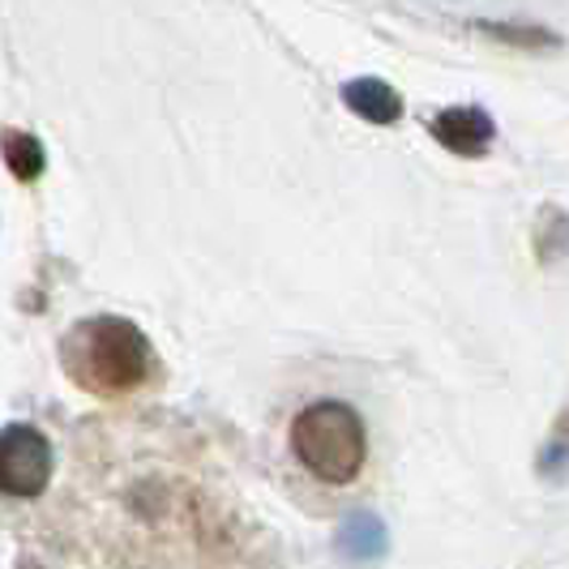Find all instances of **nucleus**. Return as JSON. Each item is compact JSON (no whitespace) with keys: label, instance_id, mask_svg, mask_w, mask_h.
Instances as JSON below:
<instances>
[{"label":"nucleus","instance_id":"7ed1b4c3","mask_svg":"<svg viewBox=\"0 0 569 569\" xmlns=\"http://www.w3.org/2000/svg\"><path fill=\"white\" fill-rule=\"evenodd\" d=\"M52 480V446L39 428H0V492L4 497H39Z\"/></svg>","mask_w":569,"mask_h":569},{"label":"nucleus","instance_id":"20e7f679","mask_svg":"<svg viewBox=\"0 0 569 569\" xmlns=\"http://www.w3.org/2000/svg\"><path fill=\"white\" fill-rule=\"evenodd\" d=\"M492 116L480 112V108H446V112L432 120V138L455 150V154H485L492 146Z\"/></svg>","mask_w":569,"mask_h":569},{"label":"nucleus","instance_id":"423d86ee","mask_svg":"<svg viewBox=\"0 0 569 569\" xmlns=\"http://www.w3.org/2000/svg\"><path fill=\"white\" fill-rule=\"evenodd\" d=\"M339 543H342V552H347V557L369 561V557H377V552L386 548V522H381L377 513H369V510L351 513V518L342 522Z\"/></svg>","mask_w":569,"mask_h":569},{"label":"nucleus","instance_id":"f03ea898","mask_svg":"<svg viewBox=\"0 0 569 569\" xmlns=\"http://www.w3.org/2000/svg\"><path fill=\"white\" fill-rule=\"evenodd\" d=\"M291 450H296V458L313 471L317 480L347 485V480L360 476L365 455H369L365 420L347 402H313L291 425Z\"/></svg>","mask_w":569,"mask_h":569},{"label":"nucleus","instance_id":"f257e3e1","mask_svg":"<svg viewBox=\"0 0 569 569\" xmlns=\"http://www.w3.org/2000/svg\"><path fill=\"white\" fill-rule=\"evenodd\" d=\"M64 365L90 395H129L150 377V342L133 321L94 317L69 335Z\"/></svg>","mask_w":569,"mask_h":569},{"label":"nucleus","instance_id":"0eeeda50","mask_svg":"<svg viewBox=\"0 0 569 569\" xmlns=\"http://www.w3.org/2000/svg\"><path fill=\"white\" fill-rule=\"evenodd\" d=\"M4 163L18 180H34L43 171V146L30 133H4Z\"/></svg>","mask_w":569,"mask_h":569},{"label":"nucleus","instance_id":"39448f33","mask_svg":"<svg viewBox=\"0 0 569 569\" xmlns=\"http://www.w3.org/2000/svg\"><path fill=\"white\" fill-rule=\"evenodd\" d=\"M342 103L360 120L372 124H395L402 116V99L395 94V86L377 82V78H356V82L342 86Z\"/></svg>","mask_w":569,"mask_h":569}]
</instances>
